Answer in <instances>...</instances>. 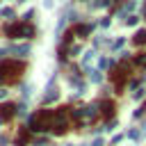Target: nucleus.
Instances as JSON below:
<instances>
[{
  "label": "nucleus",
  "instance_id": "f257e3e1",
  "mask_svg": "<svg viewBox=\"0 0 146 146\" xmlns=\"http://www.w3.org/2000/svg\"><path fill=\"white\" fill-rule=\"evenodd\" d=\"M52 119H55L52 112L41 110V112L32 119V130H48V128H52Z\"/></svg>",
  "mask_w": 146,
  "mask_h": 146
},
{
  "label": "nucleus",
  "instance_id": "f03ea898",
  "mask_svg": "<svg viewBox=\"0 0 146 146\" xmlns=\"http://www.w3.org/2000/svg\"><path fill=\"white\" fill-rule=\"evenodd\" d=\"M5 32L9 36H32L34 34V27L32 25H25V23H14V25H7Z\"/></svg>",
  "mask_w": 146,
  "mask_h": 146
},
{
  "label": "nucleus",
  "instance_id": "7ed1b4c3",
  "mask_svg": "<svg viewBox=\"0 0 146 146\" xmlns=\"http://www.w3.org/2000/svg\"><path fill=\"white\" fill-rule=\"evenodd\" d=\"M21 71H23V66H21L18 62H5V64L0 66V78L5 75V78H9V80H14Z\"/></svg>",
  "mask_w": 146,
  "mask_h": 146
},
{
  "label": "nucleus",
  "instance_id": "20e7f679",
  "mask_svg": "<svg viewBox=\"0 0 146 146\" xmlns=\"http://www.w3.org/2000/svg\"><path fill=\"white\" fill-rule=\"evenodd\" d=\"M52 128H55V132H64V130H66V114H64L62 110L55 114V119H52Z\"/></svg>",
  "mask_w": 146,
  "mask_h": 146
},
{
  "label": "nucleus",
  "instance_id": "39448f33",
  "mask_svg": "<svg viewBox=\"0 0 146 146\" xmlns=\"http://www.w3.org/2000/svg\"><path fill=\"white\" fill-rule=\"evenodd\" d=\"M14 114H16V105H11V103L0 105V121H2V119H11Z\"/></svg>",
  "mask_w": 146,
  "mask_h": 146
},
{
  "label": "nucleus",
  "instance_id": "423d86ee",
  "mask_svg": "<svg viewBox=\"0 0 146 146\" xmlns=\"http://www.w3.org/2000/svg\"><path fill=\"white\" fill-rule=\"evenodd\" d=\"M103 114H105V116H112V114H114V103L105 100V103H103Z\"/></svg>",
  "mask_w": 146,
  "mask_h": 146
},
{
  "label": "nucleus",
  "instance_id": "0eeeda50",
  "mask_svg": "<svg viewBox=\"0 0 146 146\" xmlns=\"http://www.w3.org/2000/svg\"><path fill=\"white\" fill-rule=\"evenodd\" d=\"M59 94H57V89H48V94H46V98H43V103H52L55 98H57Z\"/></svg>",
  "mask_w": 146,
  "mask_h": 146
},
{
  "label": "nucleus",
  "instance_id": "6e6552de",
  "mask_svg": "<svg viewBox=\"0 0 146 146\" xmlns=\"http://www.w3.org/2000/svg\"><path fill=\"white\" fill-rule=\"evenodd\" d=\"M14 52H16V55H27V52H30V46H16Z\"/></svg>",
  "mask_w": 146,
  "mask_h": 146
},
{
  "label": "nucleus",
  "instance_id": "1a4fd4ad",
  "mask_svg": "<svg viewBox=\"0 0 146 146\" xmlns=\"http://www.w3.org/2000/svg\"><path fill=\"white\" fill-rule=\"evenodd\" d=\"M135 64L141 66V68H146V55H137V57H135Z\"/></svg>",
  "mask_w": 146,
  "mask_h": 146
},
{
  "label": "nucleus",
  "instance_id": "9d476101",
  "mask_svg": "<svg viewBox=\"0 0 146 146\" xmlns=\"http://www.w3.org/2000/svg\"><path fill=\"white\" fill-rule=\"evenodd\" d=\"M135 43H146V32H137L135 34Z\"/></svg>",
  "mask_w": 146,
  "mask_h": 146
},
{
  "label": "nucleus",
  "instance_id": "9b49d317",
  "mask_svg": "<svg viewBox=\"0 0 146 146\" xmlns=\"http://www.w3.org/2000/svg\"><path fill=\"white\" fill-rule=\"evenodd\" d=\"M91 62H94V52H87V55L82 57V64H84V66H89Z\"/></svg>",
  "mask_w": 146,
  "mask_h": 146
},
{
  "label": "nucleus",
  "instance_id": "f8f14e48",
  "mask_svg": "<svg viewBox=\"0 0 146 146\" xmlns=\"http://www.w3.org/2000/svg\"><path fill=\"white\" fill-rule=\"evenodd\" d=\"M100 80H103L100 71H91V82H100Z\"/></svg>",
  "mask_w": 146,
  "mask_h": 146
},
{
  "label": "nucleus",
  "instance_id": "ddd939ff",
  "mask_svg": "<svg viewBox=\"0 0 146 146\" xmlns=\"http://www.w3.org/2000/svg\"><path fill=\"white\" fill-rule=\"evenodd\" d=\"M78 34H80V36L89 34V25H80V27H78Z\"/></svg>",
  "mask_w": 146,
  "mask_h": 146
},
{
  "label": "nucleus",
  "instance_id": "4468645a",
  "mask_svg": "<svg viewBox=\"0 0 146 146\" xmlns=\"http://www.w3.org/2000/svg\"><path fill=\"white\" fill-rule=\"evenodd\" d=\"M0 16H14V11L7 7V9H0Z\"/></svg>",
  "mask_w": 146,
  "mask_h": 146
},
{
  "label": "nucleus",
  "instance_id": "2eb2a0df",
  "mask_svg": "<svg viewBox=\"0 0 146 146\" xmlns=\"http://www.w3.org/2000/svg\"><path fill=\"white\" fill-rule=\"evenodd\" d=\"M98 66H100V68H105V66H107V59H105V57H100V59H98Z\"/></svg>",
  "mask_w": 146,
  "mask_h": 146
},
{
  "label": "nucleus",
  "instance_id": "dca6fc26",
  "mask_svg": "<svg viewBox=\"0 0 146 146\" xmlns=\"http://www.w3.org/2000/svg\"><path fill=\"white\" fill-rule=\"evenodd\" d=\"M137 23V16H128V25H135Z\"/></svg>",
  "mask_w": 146,
  "mask_h": 146
},
{
  "label": "nucleus",
  "instance_id": "f3484780",
  "mask_svg": "<svg viewBox=\"0 0 146 146\" xmlns=\"http://www.w3.org/2000/svg\"><path fill=\"white\" fill-rule=\"evenodd\" d=\"M135 98H144V89H137L135 91Z\"/></svg>",
  "mask_w": 146,
  "mask_h": 146
},
{
  "label": "nucleus",
  "instance_id": "a211bd4d",
  "mask_svg": "<svg viewBox=\"0 0 146 146\" xmlns=\"http://www.w3.org/2000/svg\"><path fill=\"white\" fill-rule=\"evenodd\" d=\"M103 144H105V141H103V139L98 137V139H94V144H91V146H103Z\"/></svg>",
  "mask_w": 146,
  "mask_h": 146
},
{
  "label": "nucleus",
  "instance_id": "6ab92c4d",
  "mask_svg": "<svg viewBox=\"0 0 146 146\" xmlns=\"http://www.w3.org/2000/svg\"><path fill=\"white\" fill-rule=\"evenodd\" d=\"M5 94H7V91H5V89H0V98H5Z\"/></svg>",
  "mask_w": 146,
  "mask_h": 146
},
{
  "label": "nucleus",
  "instance_id": "aec40b11",
  "mask_svg": "<svg viewBox=\"0 0 146 146\" xmlns=\"http://www.w3.org/2000/svg\"><path fill=\"white\" fill-rule=\"evenodd\" d=\"M64 146H73V144H64Z\"/></svg>",
  "mask_w": 146,
  "mask_h": 146
},
{
  "label": "nucleus",
  "instance_id": "412c9836",
  "mask_svg": "<svg viewBox=\"0 0 146 146\" xmlns=\"http://www.w3.org/2000/svg\"><path fill=\"white\" fill-rule=\"evenodd\" d=\"M18 2H25V0H18Z\"/></svg>",
  "mask_w": 146,
  "mask_h": 146
}]
</instances>
